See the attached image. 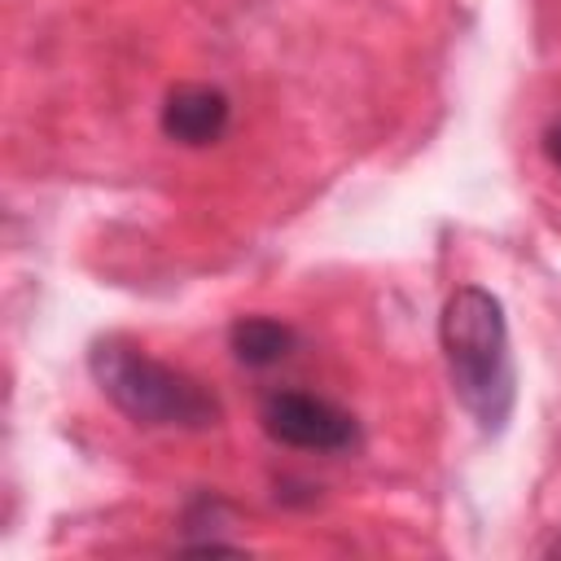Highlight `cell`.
<instances>
[{
    "instance_id": "obj_6",
    "label": "cell",
    "mask_w": 561,
    "mask_h": 561,
    "mask_svg": "<svg viewBox=\"0 0 561 561\" xmlns=\"http://www.w3.org/2000/svg\"><path fill=\"white\" fill-rule=\"evenodd\" d=\"M543 153H548V162L561 171V118H557V123L543 131Z\"/></svg>"
},
{
    "instance_id": "obj_7",
    "label": "cell",
    "mask_w": 561,
    "mask_h": 561,
    "mask_svg": "<svg viewBox=\"0 0 561 561\" xmlns=\"http://www.w3.org/2000/svg\"><path fill=\"white\" fill-rule=\"evenodd\" d=\"M543 552H548V557H561V535H557V539H552V543H548Z\"/></svg>"
},
{
    "instance_id": "obj_2",
    "label": "cell",
    "mask_w": 561,
    "mask_h": 561,
    "mask_svg": "<svg viewBox=\"0 0 561 561\" xmlns=\"http://www.w3.org/2000/svg\"><path fill=\"white\" fill-rule=\"evenodd\" d=\"M88 373L101 386V394L131 421L145 430H215L224 408L215 399L210 386H202L197 377H188L184 368H171L153 355H145L140 346L123 342V337H101L88 351Z\"/></svg>"
},
{
    "instance_id": "obj_3",
    "label": "cell",
    "mask_w": 561,
    "mask_h": 561,
    "mask_svg": "<svg viewBox=\"0 0 561 561\" xmlns=\"http://www.w3.org/2000/svg\"><path fill=\"white\" fill-rule=\"evenodd\" d=\"M259 425L272 443L294 447V451H320L337 456L359 443V425L346 408L333 399L307 394V390H272L259 403Z\"/></svg>"
},
{
    "instance_id": "obj_5",
    "label": "cell",
    "mask_w": 561,
    "mask_h": 561,
    "mask_svg": "<svg viewBox=\"0 0 561 561\" xmlns=\"http://www.w3.org/2000/svg\"><path fill=\"white\" fill-rule=\"evenodd\" d=\"M228 346L241 368H272L294 355L298 333H294V324H285L276 316H241L228 329Z\"/></svg>"
},
{
    "instance_id": "obj_1",
    "label": "cell",
    "mask_w": 561,
    "mask_h": 561,
    "mask_svg": "<svg viewBox=\"0 0 561 561\" xmlns=\"http://www.w3.org/2000/svg\"><path fill=\"white\" fill-rule=\"evenodd\" d=\"M438 342L451 390L482 434H500L513 416L517 373L508 346L504 302L482 285H460L438 316Z\"/></svg>"
},
{
    "instance_id": "obj_4",
    "label": "cell",
    "mask_w": 561,
    "mask_h": 561,
    "mask_svg": "<svg viewBox=\"0 0 561 561\" xmlns=\"http://www.w3.org/2000/svg\"><path fill=\"white\" fill-rule=\"evenodd\" d=\"M232 123V101L210 83H180L162 101V136L184 149L215 145Z\"/></svg>"
}]
</instances>
